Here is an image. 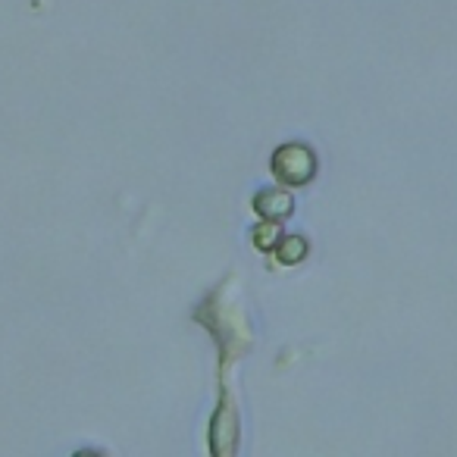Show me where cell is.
<instances>
[{
	"instance_id": "1",
	"label": "cell",
	"mask_w": 457,
	"mask_h": 457,
	"mask_svg": "<svg viewBox=\"0 0 457 457\" xmlns=\"http://www.w3.org/2000/svg\"><path fill=\"white\" fill-rule=\"evenodd\" d=\"M273 172L286 185H307L317 172V157L307 145H282L273 154Z\"/></svg>"
},
{
	"instance_id": "3",
	"label": "cell",
	"mask_w": 457,
	"mask_h": 457,
	"mask_svg": "<svg viewBox=\"0 0 457 457\" xmlns=\"http://www.w3.org/2000/svg\"><path fill=\"white\" fill-rule=\"evenodd\" d=\"M276 254H279L282 263H298L307 257V242L298 236H288V238H279V245H276Z\"/></svg>"
},
{
	"instance_id": "2",
	"label": "cell",
	"mask_w": 457,
	"mask_h": 457,
	"mask_svg": "<svg viewBox=\"0 0 457 457\" xmlns=\"http://www.w3.org/2000/svg\"><path fill=\"white\" fill-rule=\"evenodd\" d=\"M254 210L263 216V220H279L282 222L295 210V197L288 195L286 188H267V191L257 195Z\"/></svg>"
},
{
	"instance_id": "4",
	"label": "cell",
	"mask_w": 457,
	"mask_h": 457,
	"mask_svg": "<svg viewBox=\"0 0 457 457\" xmlns=\"http://www.w3.org/2000/svg\"><path fill=\"white\" fill-rule=\"evenodd\" d=\"M254 245L261 251H273L279 245V220H263L261 226L254 228Z\"/></svg>"
}]
</instances>
